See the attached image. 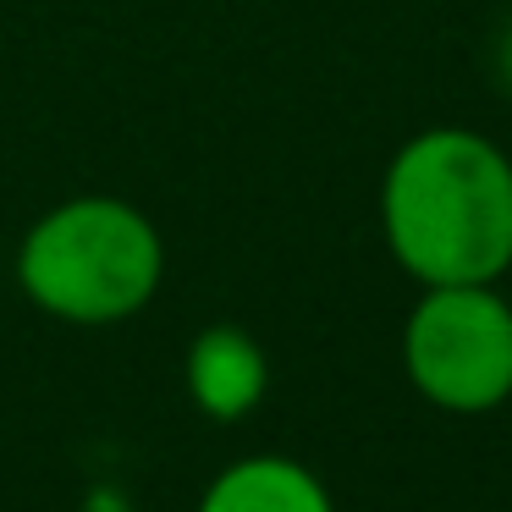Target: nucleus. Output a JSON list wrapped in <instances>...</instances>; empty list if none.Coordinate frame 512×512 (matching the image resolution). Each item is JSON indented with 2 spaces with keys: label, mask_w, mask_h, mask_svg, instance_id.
<instances>
[{
  "label": "nucleus",
  "mask_w": 512,
  "mask_h": 512,
  "mask_svg": "<svg viewBox=\"0 0 512 512\" xmlns=\"http://www.w3.org/2000/svg\"><path fill=\"white\" fill-rule=\"evenodd\" d=\"M83 512H138V507H133V501H127L116 485H100V490H89V501H83Z\"/></svg>",
  "instance_id": "423d86ee"
},
{
  "label": "nucleus",
  "mask_w": 512,
  "mask_h": 512,
  "mask_svg": "<svg viewBox=\"0 0 512 512\" xmlns=\"http://www.w3.org/2000/svg\"><path fill=\"white\" fill-rule=\"evenodd\" d=\"M501 83H507V94H512V28H507V39H501Z\"/></svg>",
  "instance_id": "0eeeda50"
},
{
  "label": "nucleus",
  "mask_w": 512,
  "mask_h": 512,
  "mask_svg": "<svg viewBox=\"0 0 512 512\" xmlns=\"http://www.w3.org/2000/svg\"><path fill=\"white\" fill-rule=\"evenodd\" d=\"M160 232L122 199H72L50 210L17 254V281L45 314L72 325H116L160 287Z\"/></svg>",
  "instance_id": "f03ea898"
},
{
  "label": "nucleus",
  "mask_w": 512,
  "mask_h": 512,
  "mask_svg": "<svg viewBox=\"0 0 512 512\" xmlns=\"http://www.w3.org/2000/svg\"><path fill=\"white\" fill-rule=\"evenodd\" d=\"M199 512H336V501L320 474L292 457H243L210 479Z\"/></svg>",
  "instance_id": "39448f33"
},
{
  "label": "nucleus",
  "mask_w": 512,
  "mask_h": 512,
  "mask_svg": "<svg viewBox=\"0 0 512 512\" xmlns=\"http://www.w3.org/2000/svg\"><path fill=\"white\" fill-rule=\"evenodd\" d=\"M265 386H270L265 347L248 331H237V325H210V331L193 336L188 391H193V402H199V413L232 424V419H243V413L259 408Z\"/></svg>",
  "instance_id": "20e7f679"
},
{
  "label": "nucleus",
  "mask_w": 512,
  "mask_h": 512,
  "mask_svg": "<svg viewBox=\"0 0 512 512\" xmlns=\"http://www.w3.org/2000/svg\"><path fill=\"white\" fill-rule=\"evenodd\" d=\"M402 364L419 397L446 413L501 408L512 397V303L490 287H424Z\"/></svg>",
  "instance_id": "7ed1b4c3"
},
{
  "label": "nucleus",
  "mask_w": 512,
  "mask_h": 512,
  "mask_svg": "<svg viewBox=\"0 0 512 512\" xmlns=\"http://www.w3.org/2000/svg\"><path fill=\"white\" fill-rule=\"evenodd\" d=\"M397 265L424 287H490L512 265V160L468 127L397 149L380 188Z\"/></svg>",
  "instance_id": "f257e3e1"
}]
</instances>
